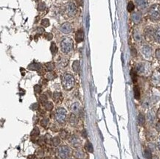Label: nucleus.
Here are the masks:
<instances>
[{
	"mask_svg": "<svg viewBox=\"0 0 160 159\" xmlns=\"http://www.w3.org/2000/svg\"><path fill=\"white\" fill-rule=\"evenodd\" d=\"M44 106L45 109L47 110H51L53 108V104L51 102H49V101L45 102L44 103Z\"/></svg>",
	"mask_w": 160,
	"mask_h": 159,
	"instance_id": "17",
	"label": "nucleus"
},
{
	"mask_svg": "<svg viewBox=\"0 0 160 159\" xmlns=\"http://www.w3.org/2000/svg\"><path fill=\"white\" fill-rule=\"evenodd\" d=\"M40 100H41V102L44 103L45 102H46V101H47V98H46V97L45 96L44 94H43V95H41V96L40 97Z\"/></svg>",
	"mask_w": 160,
	"mask_h": 159,
	"instance_id": "38",
	"label": "nucleus"
},
{
	"mask_svg": "<svg viewBox=\"0 0 160 159\" xmlns=\"http://www.w3.org/2000/svg\"><path fill=\"white\" fill-rule=\"evenodd\" d=\"M53 99L57 102L59 100L61 99V94L59 93V92H55L54 94H53Z\"/></svg>",
	"mask_w": 160,
	"mask_h": 159,
	"instance_id": "26",
	"label": "nucleus"
},
{
	"mask_svg": "<svg viewBox=\"0 0 160 159\" xmlns=\"http://www.w3.org/2000/svg\"><path fill=\"white\" fill-rule=\"evenodd\" d=\"M85 148L86 150L89 152H93V146L91 145V143L90 141H87L86 143V145H85Z\"/></svg>",
	"mask_w": 160,
	"mask_h": 159,
	"instance_id": "19",
	"label": "nucleus"
},
{
	"mask_svg": "<svg viewBox=\"0 0 160 159\" xmlns=\"http://www.w3.org/2000/svg\"><path fill=\"white\" fill-rule=\"evenodd\" d=\"M84 33L82 30H79L77 32L76 36H75V40L77 43H80L84 41Z\"/></svg>",
	"mask_w": 160,
	"mask_h": 159,
	"instance_id": "10",
	"label": "nucleus"
},
{
	"mask_svg": "<svg viewBox=\"0 0 160 159\" xmlns=\"http://www.w3.org/2000/svg\"><path fill=\"white\" fill-rule=\"evenodd\" d=\"M74 155L77 159H83L84 158V153L81 150H77L74 152Z\"/></svg>",
	"mask_w": 160,
	"mask_h": 159,
	"instance_id": "12",
	"label": "nucleus"
},
{
	"mask_svg": "<svg viewBox=\"0 0 160 159\" xmlns=\"http://www.w3.org/2000/svg\"><path fill=\"white\" fill-rule=\"evenodd\" d=\"M132 20L135 23H139L141 20V15L138 13H135L132 15Z\"/></svg>",
	"mask_w": 160,
	"mask_h": 159,
	"instance_id": "16",
	"label": "nucleus"
},
{
	"mask_svg": "<svg viewBox=\"0 0 160 159\" xmlns=\"http://www.w3.org/2000/svg\"><path fill=\"white\" fill-rule=\"evenodd\" d=\"M61 50L64 53H69L73 48V41L69 38H63L61 43Z\"/></svg>",
	"mask_w": 160,
	"mask_h": 159,
	"instance_id": "2",
	"label": "nucleus"
},
{
	"mask_svg": "<svg viewBox=\"0 0 160 159\" xmlns=\"http://www.w3.org/2000/svg\"><path fill=\"white\" fill-rule=\"evenodd\" d=\"M31 134H32V135L33 134V136H38V135L39 134V131H38V128H35V129H33V131L32 132V133H31Z\"/></svg>",
	"mask_w": 160,
	"mask_h": 159,
	"instance_id": "39",
	"label": "nucleus"
},
{
	"mask_svg": "<svg viewBox=\"0 0 160 159\" xmlns=\"http://www.w3.org/2000/svg\"><path fill=\"white\" fill-rule=\"evenodd\" d=\"M34 91L36 93H40L41 91V88L39 85H36L34 86Z\"/></svg>",
	"mask_w": 160,
	"mask_h": 159,
	"instance_id": "37",
	"label": "nucleus"
},
{
	"mask_svg": "<svg viewBox=\"0 0 160 159\" xmlns=\"http://www.w3.org/2000/svg\"><path fill=\"white\" fill-rule=\"evenodd\" d=\"M45 5H44V2H41V3H39L38 4V9L40 10V11H43V10H45Z\"/></svg>",
	"mask_w": 160,
	"mask_h": 159,
	"instance_id": "33",
	"label": "nucleus"
},
{
	"mask_svg": "<svg viewBox=\"0 0 160 159\" xmlns=\"http://www.w3.org/2000/svg\"><path fill=\"white\" fill-rule=\"evenodd\" d=\"M131 79H132L133 82L135 83L137 81V75H136V73L133 70H131Z\"/></svg>",
	"mask_w": 160,
	"mask_h": 159,
	"instance_id": "34",
	"label": "nucleus"
},
{
	"mask_svg": "<svg viewBox=\"0 0 160 159\" xmlns=\"http://www.w3.org/2000/svg\"><path fill=\"white\" fill-rule=\"evenodd\" d=\"M67 119V111L64 108H59L55 111V119L60 124H63Z\"/></svg>",
	"mask_w": 160,
	"mask_h": 159,
	"instance_id": "3",
	"label": "nucleus"
},
{
	"mask_svg": "<svg viewBox=\"0 0 160 159\" xmlns=\"http://www.w3.org/2000/svg\"><path fill=\"white\" fill-rule=\"evenodd\" d=\"M38 31L39 32V34H41V33H44V29L43 28H41V27H38Z\"/></svg>",
	"mask_w": 160,
	"mask_h": 159,
	"instance_id": "47",
	"label": "nucleus"
},
{
	"mask_svg": "<svg viewBox=\"0 0 160 159\" xmlns=\"http://www.w3.org/2000/svg\"><path fill=\"white\" fill-rule=\"evenodd\" d=\"M41 68V65L39 63H33L28 66V69L30 70H38Z\"/></svg>",
	"mask_w": 160,
	"mask_h": 159,
	"instance_id": "14",
	"label": "nucleus"
},
{
	"mask_svg": "<svg viewBox=\"0 0 160 159\" xmlns=\"http://www.w3.org/2000/svg\"><path fill=\"white\" fill-rule=\"evenodd\" d=\"M69 122H70V123H71L72 125H75V124H77V118H76V116H75V115L74 114H72L70 116Z\"/></svg>",
	"mask_w": 160,
	"mask_h": 159,
	"instance_id": "24",
	"label": "nucleus"
},
{
	"mask_svg": "<svg viewBox=\"0 0 160 159\" xmlns=\"http://www.w3.org/2000/svg\"><path fill=\"white\" fill-rule=\"evenodd\" d=\"M41 24H42L44 27H49V26H50V21H49V19H42V21H41Z\"/></svg>",
	"mask_w": 160,
	"mask_h": 159,
	"instance_id": "28",
	"label": "nucleus"
},
{
	"mask_svg": "<svg viewBox=\"0 0 160 159\" xmlns=\"http://www.w3.org/2000/svg\"><path fill=\"white\" fill-rule=\"evenodd\" d=\"M127 9H128V11L129 12H131L134 10V5L132 2H130L128 4V6H127Z\"/></svg>",
	"mask_w": 160,
	"mask_h": 159,
	"instance_id": "27",
	"label": "nucleus"
},
{
	"mask_svg": "<svg viewBox=\"0 0 160 159\" xmlns=\"http://www.w3.org/2000/svg\"><path fill=\"white\" fill-rule=\"evenodd\" d=\"M32 108H33V110H36L38 108V104L37 103L33 104V105H32Z\"/></svg>",
	"mask_w": 160,
	"mask_h": 159,
	"instance_id": "45",
	"label": "nucleus"
},
{
	"mask_svg": "<svg viewBox=\"0 0 160 159\" xmlns=\"http://www.w3.org/2000/svg\"><path fill=\"white\" fill-rule=\"evenodd\" d=\"M60 136L61 137V138H63V139H66L67 138V131H65V130H61V132H60Z\"/></svg>",
	"mask_w": 160,
	"mask_h": 159,
	"instance_id": "31",
	"label": "nucleus"
},
{
	"mask_svg": "<svg viewBox=\"0 0 160 159\" xmlns=\"http://www.w3.org/2000/svg\"><path fill=\"white\" fill-rule=\"evenodd\" d=\"M48 119H42L41 120V124L43 126V127H46L47 126V124H48Z\"/></svg>",
	"mask_w": 160,
	"mask_h": 159,
	"instance_id": "35",
	"label": "nucleus"
},
{
	"mask_svg": "<svg viewBox=\"0 0 160 159\" xmlns=\"http://www.w3.org/2000/svg\"><path fill=\"white\" fill-rule=\"evenodd\" d=\"M81 135L84 138H86L87 136V133H86V130H83L82 133H81Z\"/></svg>",
	"mask_w": 160,
	"mask_h": 159,
	"instance_id": "43",
	"label": "nucleus"
},
{
	"mask_svg": "<svg viewBox=\"0 0 160 159\" xmlns=\"http://www.w3.org/2000/svg\"><path fill=\"white\" fill-rule=\"evenodd\" d=\"M156 57L159 60H160V49H159V50H157L156 51Z\"/></svg>",
	"mask_w": 160,
	"mask_h": 159,
	"instance_id": "41",
	"label": "nucleus"
},
{
	"mask_svg": "<svg viewBox=\"0 0 160 159\" xmlns=\"http://www.w3.org/2000/svg\"><path fill=\"white\" fill-rule=\"evenodd\" d=\"M79 66H80V63H79V61L78 60H75L73 62V64H72V68H73V70L75 72H77L78 70H79Z\"/></svg>",
	"mask_w": 160,
	"mask_h": 159,
	"instance_id": "22",
	"label": "nucleus"
},
{
	"mask_svg": "<svg viewBox=\"0 0 160 159\" xmlns=\"http://www.w3.org/2000/svg\"><path fill=\"white\" fill-rule=\"evenodd\" d=\"M54 77H55L54 74L51 72L46 74V78L48 79V80H53V79H54Z\"/></svg>",
	"mask_w": 160,
	"mask_h": 159,
	"instance_id": "36",
	"label": "nucleus"
},
{
	"mask_svg": "<svg viewBox=\"0 0 160 159\" xmlns=\"http://www.w3.org/2000/svg\"><path fill=\"white\" fill-rule=\"evenodd\" d=\"M147 118H148V120L150 122H151V123L154 121V116H153V113H151V112H149V113L148 114Z\"/></svg>",
	"mask_w": 160,
	"mask_h": 159,
	"instance_id": "29",
	"label": "nucleus"
},
{
	"mask_svg": "<svg viewBox=\"0 0 160 159\" xmlns=\"http://www.w3.org/2000/svg\"><path fill=\"white\" fill-rule=\"evenodd\" d=\"M158 147H159V149L160 150V139H159V142H158Z\"/></svg>",
	"mask_w": 160,
	"mask_h": 159,
	"instance_id": "48",
	"label": "nucleus"
},
{
	"mask_svg": "<svg viewBox=\"0 0 160 159\" xmlns=\"http://www.w3.org/2000/svg\"><path fill=\"white\" fill-rule=\"evenodd\" d=\"M134 97L136 100H139L140 98V91L137 86H135L134 88Z\"/></svg>",
	"mask_w": 160,
	"mask_h": 159,
	"instance_id": "18",
	"label": "nucleus"
},
{
	"mask_svg": "<svg viewBox=\"0 0 160 159\" xmlns=\"http://www.w3.org/2000/svg\"><path fill=\"white\" fill-rule=\"evenodd\" d=\"M58 155L61 159H66L69 155L70 150L68 147L67 146H61L58 150Z\"/></svg>",
	"mask_w": 160,
	"mask_h": 159,
	"instance_id": "4",
	"label": "nucleus"
},
{
	"mask_svg": "<svg viewBox=\"0 0 160 159\" xmlns=\"http://www.w3.org/2000/svg\"><path fill=\"white\" fill-rule=\"evenodd\" d=\"M156 128L158 131H160V122L157 123L156 124Z\"/></svg>",
	"mask_w": 160,
	"mask_h": 159,
	"instance_id": "46",
	"label": "nucleus"
},
{
	"mask_svg": "<svg viewBox=\"0 0 160 159\" xmlns=\"http://www.w3.org/2000/svg\"><path fill=\"white\" fill-rule=\"evenodd\" d=\"M50 50L53 55H55L58 52V48H57V46L55 45V43L54 42H53L51 43V46H50Z\"/></svg>",
	"mask_w": 160,
	"mask_h": 159,
	"instance_id": "20",
	"label": "nucleus"
},
{
	"mask_svg": "<svg viewBox=\"0 0 160 159\" xmlns=\"http://www.w3.org/2000/svg\"><path fill=\"white\" fill-rule=\"evenodd\" d=\"M45 66H46V69L48 71H50V72L53 71L55 68V66H54V64L53 63H46L45 64Z\"/></svg>",
	"mask_w": 160,
	"mask_h": 159,
	"instance_id": "23",
	"label": "nucleus"
},
{
	"mask_svg": "<svg viewBox=\"0 0 160 159\" xmlns=\"http://www.w3.org/2000/svg\"><path fill=\"white\" fill-rule=\"evenodd\" d=\"M136 3L139 7L144 8L147 5V0H136Z\"/></svg>",
	"mask_w": 160,
	"mask_h": 159,
	"instance_id": "13",
	"label": "nucleus"
},
{
	"mask_svg": "<svg viewBox=\"0 0 160 159\" xmlns=\"http://www.w3.org/2000/svg\"><path fill=\"white\" fill-rule=\"evenodd\" d=\"M60 29L62 33H65V34H68L69 33H71L72 30V26L70 23L69 22H66L64 24H63L61 27H60Z\"/></svg>",
	"mask_w": 160,
	"mask_h": 159,
	"instance_id": "6",
	"label": "nucleus"
},
{
	"mask_svg": "<svg viewBox=\"0 0 160 159\" xmlns=\"http://www.w3.org/2000/svg\"><path fill=\"white\" fill-rule=\"evenodd\" d=\"M144 70H145V67H144V66L142 64H138L137 66V71L139 73H142L144 72Z\"/></svg>",
	"mask_w": 160,
	"mask_h": 159,
	"instance_id": "30",
	"label": "nucleus"
},
{
	"mask_svg": "<svg viewBox=\"0 0 160 159\" xmlns=\"http://www.w3.org/2000/svg\"><path fill=\"white\" fill-rule=\"evenodd\" d=\"M134 38H135V39H136L137 41H140V40H141V36H140L138 33H136V34L134 35Z\"/></svg>",
	"mask_w": 160,
	"mask_h": 159,
	"instance_id": "42",
	"label": "nucleus"
},
{
	"mask_svg": "<svg viewBox=\"0 0 160 159\" xmlns=\"http://www.w3.org/2000/svg\"><path fill=\"white\" fill-rule=\"evenodd\" d=\"M62 85L66 90H71L75 85V79L70 74H66L62 78Z\"/></svg>",
	"mask_w": 160,
	"mask_h": 159,
	"instance_id": "1",
	"label": "nucleus"
},
{
	"mask_svg": "<svg viewBox=\"0 0 160 159\" xmlns=\"http://www.w3.org/2000/svg\"><path fill=\"white\" fill-rule=\"evenodd\" d=\"M72 110L73 114H78L80 113V110H81V106L78 102H75L72 105Z\"/></svg>",
	"mask_w": 160,
	"mask_h": 159,
	"instance_id": "11",
	"label": "nucleus"
},
{
	"mask_svg": "<svg viewBox=\"0 0 160 159\" xmlns=\"http://www.w3.org/2000/svg\"><path fill=\"white\" fill-rule=\"evenodd\" d=\"M76 2L78 5H83V0H76Z\"/></svg>",
	"mask_w": 160,
	"mask_h": 159,
	"instance_id": "44",
	"label": "nucleus"
},
{
	"mask_svg": "<svg viewBox=\"0 0 160 159\" xmlns=\"http://www.w3.org/2000/svg\"><path fill=\"white\" fill-rule=\"evenodd\" d=\"M145 157L147 158V159H152V155H151V152L149 150H146L145 151Z\"/></svg>",
	"mask_w": 160,
	"mask_h": 159,
	"instance_id": "32",
	"label": "nucleus"
},
{
	"mask_svg": "<svg viewBox=\"0 0 160 159\" xmlns=\"http://www.w3.org/2000/svg\"><path fill=\"white\" fill-rule=\"evenodd\" d=\"M138 121H139V124L140 125L144 124V123H145V116H144L142 114H140L139 115V116H138Z\"/></svg>",
	"mask_w": 160,
	"mask_h": 159,
	"instance_id": "25",
	"label": "nucleus"
},
{
	"mask_svg": "<svg viewBox=\"0 0 160 159\" xmlns=\"http://www.w3.org/2000/svg\"><path fill=\"white\" fill-rule=\"evenodd\" d=\"M52 142H53V145H54V146L57 147V146H58V145H60V143H61V140H60L59 137H58V136H55V137H53V138Z\"/></svg>",
	"mask_w": 160,
	"mask_h": 159,
	"instance_id": "21",
	"label": "nucleus"
},
{
	"mask_svg": "<svg viewBox=\"0 0 160 159\" xmlns=\"http://www.w3.org/2000/svg\"><path fill=\"white\" fill-rule=\"evenodd\" d=\"M150 15L152 20H158L160 19V11L158 6L154 5L151 7L150 10Z\"/></svg>",
	"mask_w": 160,
	"mask_h": 159,
	"instance_id": "5",
	"label": "nucleus"
},
{
	"mask_svg": "<svg viewBox=\"0 0 160 159\" xmlns=\"http://www.w3.org/2000/svg\"><path fill=\"white\" fill-rule=\"evenodd\" d=\"M153 36H154V38H155L156 41L158 42V43H160V28H157L155 30Z\"/></svg>",
	"mask_w": 160,
	"mask_h": 159,
	"instance_id": "15",
	"label": "nucleus"
},
{
	"mask_svg": "<svg viewBox=\"0 0 160 159\" xmlns=\"http://www.w3.org/2000/svg\"><path fill=\"white\" fill-rule=\"evenodd\" d=\"M142 53L143 55H145L146 58H149L151 56V54H152V50H151V48L148 46H144L142 49Z\"/></svg>",
	"mask_w": 160,
	"mask_h": 159,
	"instance_id": "9",
	"label": "nucleus"
},
{
	"mask_svg": "<svg viewBox=\"0 0 160 159\" xmlns=\"http://www.w3.org/2000/svg\"><path fill=\"white\" fill-rule=\"evenodd\" d=\"M67 11L68 15H69V16L72 17V16H73V15H75L77 12V9H76L75 4L72 2L68 4L67 6Z\"/></svg>",
	"mask_w": 160,
	"mask_h": 159,
	"instance_id": "7",
	"label": "nucleus"
},
{
	"mask_svg": "<svg viewBox=\"0 0 160 159\" xmlns=\"http://www.w3.org/2000/svg\"><path fill=\"white\" fill-rule=\"evenodd\" d=\"M69 141H70V143L72 144V145L75 147H80V145H81V139H80L79 138H77V136H72L70 138Z\"/></svg>",
	"mask_w": 160,
	"mask_h": 159,
	"instance_id": "8",
	"label": "nucleus"
},
{
	"mask_svg": "<svg viewBox=\"0 0 160 159\" xmlns=\"http://www.w3.org/2000/svg\"><path fill=\"white\" fill-rule=\"evenodd\" d=\"M44 36L47 40H51L53 38V34L52 33H46V35Z\"/></svg>",
	"mask_w": 160,
	"mask_h": 159,
	"instance_id": "40",
	"label": "nucleus"
}]
</instances>
